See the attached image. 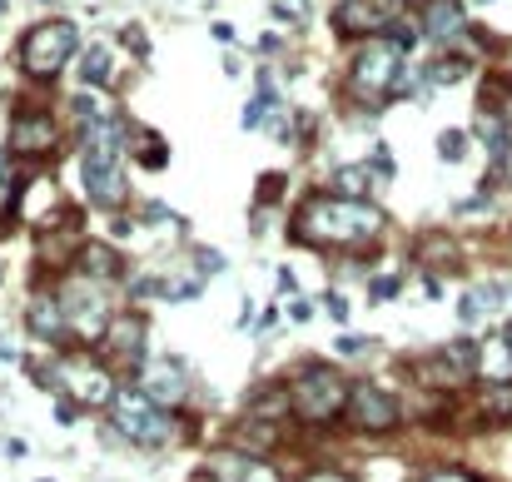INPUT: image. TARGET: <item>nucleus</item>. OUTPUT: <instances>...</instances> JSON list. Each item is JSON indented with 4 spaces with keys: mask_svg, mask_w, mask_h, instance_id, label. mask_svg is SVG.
<instances>
[{
    "mask_svg": "<svg viewBox=\"0 0 512 482\" xmlns=\"http://www.w3.org/2000/svg\"><path fill=\"white\" fill-rule=\"evenodd\" d=\"M423 30L433 35V40H458L463 35V5L458 0H433L428 10H423Z\"/></svg>",
    "mask_w": 512,
    "mask_h": 482,
    "instance_id": "15",
    "label": "nucleus"
},
{
    "mask_svg": "<svg viewBox=\"0 0 512 482\" xmlns=\"http://www.w3.org/2000/svg\"><path fill=\"white\" fill-rule=\"evenodd\" d=\"M209 478L214 482H284L274 463H264L254 453H214L209 458Z\"/></svg>",
    "mask_w": 512,
    "mask_h": 482,
    "instance_id": "13",
    "label": "nucleus"
},
{
    "mask_svg": "<svg viewBox=\"0 0 512 482\" xmlns=\"http://www.w3.org/2000/svg\"><path fill=\"white\" fill-rule=\"evenodd\" d=\"M348 393H353V388L343 383L329 363H314V368H304L299 383L289 388V408H294L299 423L324 428V423H334V418L348 413Z\"/></svg>",
    "mask_w": 512,
    "mask_h": 482,
    "instance_id": "3",
    "label": "nucleus"
},
{
    "mask_svg": "<svg viewBox=\"0 0 512 482\" xmlns=\"http://www.w3.org/2000/svg\"><path fill=\"white\" fill-rule=\"evenodd\" d=\"M463 150H468V135L463 130H443L438 135V155L443 160H463Z\"/></svg>",
    "mask_w": 512,
    "mask_h": 482,
    "instance_id": "24",
    "label": "nucleus"
},
{
    "mask_svg": "<svg viewBox=\"0 0 512 482\" xmlns=\"http://www.w3.org/2000/svg\"><path fill=\"white\" fill-rule=\"evenodd\" d=\"M150 403H160V408H174L179 398H184V368L170 363V358H145L140 363V383H135Z\"/></svg>",
    "mask_w": 512,
    "mask_h": 482,
    "instance_id": "12",
    "label": "nucleus"
},
{
    "mask_svg": "<svg viewBox=\"0 0 512 482\" xmlns=\"http://www.w3.org/2000/svg\"><path fill=\"white\" fill-rule=\"evenodd\" d=\"M110 418H115L120 438H130V443H140V448H160V443L174 438L170 413H165L160 403H150L140 388H120L115 403H110Z\"/></svg>",
    "mask_w": 512,
    "mask_h": 482,
    "instance_id": "5",
    "label": "nucleus"
},
{
    "mask_svg": "<svg viewBox=\"0 0 512 482\" xmlns=\"http://www.w3.org/2000/svg\"><path fill=\"white\" fill-rule=\"evenodd\" d=\"M368 169L363 164H343V169H334V189L329 194H343V199H363L368 194Z\"/></svg>",
    "mask_w": 512,
    "mask_h": 482,
    "instance_id": "20",
    "label": "nucleus"
},
{
    "mask_svg": "<svg viewBox=\"0 0 512 482\" xmlns=\"http://www.w3.org/2000/svg\"><path fill=\"white\" fill-rule=\"evenodd\" d=\"M80 80H85V85H105V80H110V50L95 45V50L80 60Z\"/></svg>",
    "mask_w": 512,
    "mask_h": 482,
    "instance_id": "22",
    "label": "nucleus"
},
{
    "mask_svg": "<svg viewBox=\"0 0 512 482\" xmlns=\"http://www.w3.org/2000/svg\"><path fill=\"white\" fill-rule=\"evenodd\" d=\"M413 373H418L423 383H433V388H458V383H468V378L478 373V348H473V343H453V348L423 358Z\"/></svg>",
    "mask_w": 512,
    "mask_h": 482,
    "instance_id": "10",
    "label": "nucleus"
},
{
    "mask_svg": "<svg viewBox=\"0 0 512 482\" xmlns=\"http://www.w3.org/2000/svg\"><path fill=\"white\" fill-rule=\"evenodd\" d=\"M55 299H60L65 319H70V328L80 338H105L110 333V323H115L110 319V304H105L100 289H90V279H65V289Z\"/></svg>",
    "mask_w": 512,
    "mask_h": 482,
    "instance_id": "7",
    "label": "nucleus"
},
{
    "mask_svg": "<svg viewBox=\"0 0 512 482\" xmlns=\"http://www.w3.org/2000/svg\"><path fill=\"white\" fill-rule=\"evenodd\" d=\"M75 50H80L75 25H70V20H45V25H35V30L20 40V65H25V75H35V80H55V75L70 65Z\"/></svg>",
    "mask_w": 512,
    "mask_h": 482,
    "instance_id": "4",
    "label": "nucleus"
},
{
    "mask_svg": "<svg viewBox=\"0 0 512 482\" xmlns=\"http://www.w3.org/2000/svg\"><path fill=\"white\" fill-rule=\"evenodd\" d=\"M463 75H468V60H438V65L428 70L433 85H448V80H463Z\"/></svg>",
    "mask_w": 512,
    "mask_h": 482,
    "instance_id": "23",
    "label": "nucleus"
},
{
    "mask_svg": "<svg viewBox=\"0 0 512 482\" xmlns=\"http://www.w3.org/2000/svg\"><path fill=\"white\" fill-rule=\"evenodd\" d=\"M304 482H348V478H343V473H309Z\"/></svg>",
    "mask_w": 512,
    "mask_h": 482,
    "instance_id": "30",
    "label": "nucleus"
},
{
    "mask_svg": "<svg viewBox=\"0 0 512 482\" xmlns=\"http://www.w3.org/2000/svg\"><path fill=\"white\" fill-rule=\"evenodd\" d=\"M348 423H353L358 433H393V428L403 423V408H398L393 393H383V388H373V383H358V388L348 393Z\"/></svg>",
    "mask_w": 512,
    "mask_h": 482,
    "instance_id": "9",
    "label": "nucleus"
},
{
    "mask_svg": "<svg viewBox=\"0 0 512 482\" xmlns=\"http://www.w3.org/2000/svg\"><path fill=\"white\" fill-rule=\"evenodd\" d=\"M55 145L50 115H15L10 120V155H45Z\"/></svg>",
    "mask_w": 512,
    "mask_h": 482,
    "instance_id": "14",
    "label": "nucleus"
},
{
    "mask_svg": "<svg viewBox=\"0 0 512 482\" xmlns=\"http://www.w3.org/2000/svg\"><path fill=\"white\" fill-rule=\"evenodd\" d=\"M478 408H483V418H493V423H512V383H488V388L478 393Z\"/></svg>",
    "mask_w": 512,
    "mask_h": 482,
    "instance_id": "19",
    "label": "nucleus"
},
{
    "mask_svg": "<svg viewBox=\"0 0 512 482\" xmlns=\"http://www.w3.org/2000/svg\"><path fill=\"white\" fill-rule=\"evenodd\" d=\"M50 383H55L60 393H70V398L90 403V408H105V403H115V393H120L100 363H80V358L55 363V368H50Z\"/></svg>",
    "mask_w": 512,
    "mask_h": 482,
    "instance_id": "8",
    "label": "nucleus"
},
{
    "mask_svg": "<svg viewBox=\"0 0 512 482\" xmlns=\"http://www.w3.org/2000/svg\"><path fill=\"white\" fill-rule=\"evenodd\" d=\"M110 338H115V348H120L130 363H145V319H135V314L115 319L110 323Z\"/></svg>",
    "mask_w": 512,
    "mask_h": 482,
    "instance_id": "17",
    "label": "nucleus"
},
{
    "mask_svg": "<svg viewBox=\"0 0 512 482\" xmlns=\"http://www.w3.org/2000/svg\"><path fill=\"white\" fill-rule=\"evenodd\" d=\"M398 25V0H343L334 10L339 35H378Z\"/></svg>",
    "mask_w": 512,
    "mask_h": 482,
    "instance_id": "11",
    "label": "nucleus"
},
{
    "mask_svg": "<svg viewBox=\"0 0 512 482\" xmlns=\"http://www.w3.org/2000/svg\"><path fill=\"white\" fill-rule=\"evenodd\" d=\"M125 125L105 110L95 120H85V160H80V174H85V194L100 204V209H115L125 199Z\"/></svg>",
    "mask_w": 512,
    "mask_h": 482,
    "instance_id": "2",
    "label": "nucleus"
},
{
    "mask_svg": "<svg viewBox=\"0 0 512 482\" xmlns=\"http://www.w3.org/2000/svg\"><path fill=\"white\" fill-rule=\"evenodd\" d=\"M423 482H478L473 473H463V468H438V473H428Z\"/></svg>",
    "mask_w": 512,
    "mask_h": 482,
    "instance_id": "25",
    "label": "nucleus"
},
{
    "mask_svg": "<svg viewBox=\"0 0 512 482\" xmlns=\"http://www.w3.org/2000/svg\"><path fill=\"white\" fill-rule=\"evenodd\" d=\"M383 229V214L368 204V199H343V194H314L299 204L294 214V234L304 244H363Z\"/></svg>",
    "mask_w": 512,
    "mask_h": 482,
    "instance_id": "1",
    "label": "nucleus"
},
{
    "mask_svg": "<svg viewBox=\"0 0 512 482\" xmlns=\"http://www.w3.org/2000/svg\"><path fill=\"white\" fill-rule=\"evenodd\" d=\"M503 174H512V155H508V169H503Z\"/></svg>",
    "mask_w": 512,
    "mask_h": 482,
    "instance_id": "32",
    "label": "nucleus"
},
{
    "mask_svg": "<svg viewBox=\"0 0 512 482\" xmlns=\"http://www.w3.org/2000/svg\"><path fill=\"white\" fill-rule=\"evenodd\" d=\"M289 319H294V323H309V319H314V309H309L304 299H294V309H289Z\"/></svg>",
    "mask_w": 512,
    "mask_h": 482,
    "instance_id": "28",
    "label": "nucleus"
},
{
    "mask_svg": "<svg viewBox=\"0 0 512 482\" xmlns=\"http://www.w3.org/2000/svg\"><path fill=\"white\" fill-rule=\"evenodd\" d=\"M373 294H378V299H393V294H398V279H383V284H378Z\"/></svg>",
    "mask_w": 512,
    "mask_h": 482,
    "instance_id": "29",
    "label": "nucleus"
},
{
    "mask_svg": "<svg viewBox=\"0 0 512 482\" xmlns=\"http://www.w3.org/2000/svg\"><path fill=\"white\" fill-rule=\"evenodd\" d=\"M30 333H35V338H65V333H70V319H65V309H60L55 294L30 304Z\"/></svg>",
    "mask_w": 512,
    "mask_h": 482,
    "instance_id": "16",
    "label": "nucleus"
},
{
    "mask_svg": "<svg viewBox=\"0 0 512 482\" xmlns=\"http://www.w3.org/2000/svg\"><path fill=\"white\" fill-rule=\"evenodd\" d=\"M398 75H403V50L393 40H368L353 60V95L388 100L398 90Z\"/></svg>",
    "mask_w": 512,
    "mask_h": 482,
    "instance_id": "6",
    "label": "nucleus"
},
{
    "mask_svg": "<svg viewBox=\"0 0 512 482\" xmlns=\"http://www.w3.org/2000/svg\"><path fill=\"white\" fill-rule=\"evenodd\" d=\"M80 264H85V269H100V279H120V274H125L120 254H115V249H105V244H90V249L80 254Z\"/></svg>",
    "mask_w": 512,
    "mask_h": 482,
    "instance_id": "21",
    "label": "nucleus"
},
{
    "mask_svg": "<svg viewBox=\"0 0 512 482\" xmlns=\"http://www.w3.org/2000/svg\"><path fill=\"white\" fill-rule=\"evenodd\" d=\"M498 304H503V289H498V284H478V289H468V294H463V304H458V319H463V323H478V319H488Z\"/></svg>",
    "mask_w": 512,
    "mask_h": 482,
    "instance_id": "18",
    "label": "nucleus"
},
{
    "mask_svg": "<svg viewBox=\"0 0 512 482\" xmlns=\"http://www.w3.org/2000/svg\"><path fill=\"white\" fill-rule=\"evenodd\" d=\"M324 309H329V319L334 323H348V304H343L339 294H329V299H324Z\"/></svg>",
    "mask_w": 512,
    "mask_h": 482,
    "instance_id": "26",
    "label": "nucleus"
},
{
    "mask_svg": "<svg viewBox=\"0 0 512 482\" xmlns=\"http://www.w3.org/2000/svg\"><path fill=\"white\" fill-rule=\"evenodd\" d=\"M503 343H508V353H512V323H508V328H503Z\"/></svg>",
    "mask_w": 512,
    "mask_h": 482,
    "instance_id": "31",
    "label": "nucleus"
},
{
    "mask_svg": "<svg viewBox=\"0 0 512 482\" xmlns=\"http://www.w3.org/2000/svg\"><path fill=\"white\" fill-rule=\"evenodd\" d=\"M145 164H150V169H160V164H165V145H160V140H150V145H145Z\"/></svg>",
    "mask_w": 512,
    "mask_h": 482,
    "instance_id": "27",
    "label": "nucleus"
}]
</instances>
